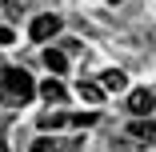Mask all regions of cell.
<instances>
[{
	"label": "cell",
	"instance_id": "1",
	"mask_svg": "<svg viewBox=\"0 0 156 152\" xmlns=\"http://www.w3.org/2000/svg\"><path fill=\"white\" fill-rule=\"evenodd\" d=\"M0 92H4L12 104H28L32 92H36V84H32V76L24 68H4L0 72Z\"/></svg>",
	"mask_w": 156,
	"mask_h": 152
},
{
	"label": "cell",
	"instance_id": "2",
	"mask_svg": "<svg viewBox=\"0 0 156 152\" xmlns=\"http://www.w3.org/2000/svg\"><path fill=\"white\" fill-rule=\"evenodd\" d=\"M60 32V16L56 12H40L32 24H28V36H32V40H52Z\"/></svg>",
	"mask_w": 156,
	"mask_h": 152
},
{
	"label": "cell",
	"instance_id": "3",
	"mask_svg": "<svg viewBox=\"0 0 156 152\" xmlns=\"http://www.w3.org/2000/svg\"><path fill=\"white\" fill-rule=\"evenodd\" d=\"M156 108V92H152V88H136V92L128 96V112L132 116H148Z\"/></svg>",
	"mask_w": 156,
	"mask_h": 152
},
{
	"label": "cell",
	"instance_id": "4",
	"mask_svg": "<svg viewBox=\"0 0 156 152\" xmlns=\"http://www.w3.org/2000/svg\"><path fill=\"white\" fill-rule=\"evenodd\" d=\"M128 136L140 144H156V120H128Z\"/></svg>",
	"mask_w": 156,
	"mask_h": 152
},
{
	"label": "cell",
	"instance_id": "5",
	"mask_svg": "<svg viewBox=\"0 0 156 152\" xmlns=\"http://www.w3.org/2000/svg\"><path fill=\"white\" fill-rule=\"evenodd\" d=\"M36 92H40L48 104H64V100H68V88L60 84L56 76H52V80H44V84H36Z\"/></svg>",
	"mask_w": 156,
	"mask_h": 152
},
{
	"label": "cell",
	"instance_id": "6",
	"mask_svg": "<svg viewBox=\"0 0 156 152\" xmlns=\"http://www.w3.org/2000/svg\"><path fill=\"white\" fill-rule=\"evenodd\" d=\"M124 84H128V76H124L120 68H108V72L100 76V88H108V92H120Z\"/></svg>",
	"mask_w": 156,
	"mask_h": 152
},
{
	"label": "cell",
	"instance_id": "7",
	"mask_svg": "<svg viewBox=\"0 0 156 152\" xmlns=\"http://www.w3.org/2000/svg\"><path fill=\"white\" fill-rule=\"evenodd\" d=\"M44 64H48V72H56V76H60V72L68 68V56L60 52V48H48V52H44Z\"/></svg>",
	"mask_w": 156,
	"mask_h": 152
},
{
	"label": "cell",
	"instance_id": "8",
	"mask_svg": "<svg viewBox=\"0 0 156 152\" xmlns=\"http://www.w3.org/2000/svg\"><path fill=\"white\" fill-rule=\"evenodd\" d=\"M76 88H80V96H84L88 104H100V100H104V88H100V84H92V80H80Z\"/></svg>",
	"mask_w": 156,
	"mask_h": 152
},
{
	"label": "cell",
	"instance_id": "9",
	"mask_svg": "<svg viewBox=\"0 0 156 152\" xmlns=\"http://www.w3.org/2000/svg\"><path fill=\"white\" fill-rule=\"evenodd\" d=\"M96 120H100L96 112H68V124H72V128H92Z\"/></svg>",
	"mask_w": 156,
	"mask_h": 152
},
{
	"label": "cell",
	"instance_id": "10",
	"mask_svg": "<svg viewBox=\"0 0 156 152\" xmlns=\"http://www.w3.org/2000/svg\"><path fill=\"white\" fill-rule=\"evenodd\" d=\"M28 152H56V144H52V140H48V136H40V140H36V144H32V148H28Z\"/></svg>",
	"mask_w": 156,
	"mask_h": 152
},
{
	"label": "cell",
	"instance_id": "11",
	"mask_svg": "<svg viewBox=\"0 0 156 152\" xmlns=\"http://www.w3.org/2000/svg\"><path fill=\"white\" fill-rule=\"evenodd\" d=\"M16 36H12V28H0V44H12Z\"/></svg>",
	"mask_w": 156,
	"mask_h": 152
},
{
	"label": "cell",
	"instance_id": "12",
	"mask_svg": "<svg viewBox=\"0 0 156 152\" xmlns=\"http://www.w3.org/2000/svg\"><path fill=\"white\" fill-rule=\"evenodd\" d=\"M108 4H124V0H108Z\"/></svg>",
	"mask_w": 156,
	"mask_h": 152
}]
</instances>
